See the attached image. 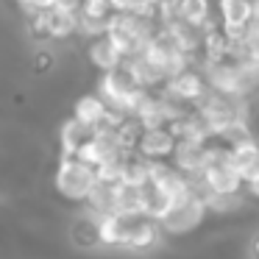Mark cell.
<instances>
[{"instance_id": "6da1fadb", "label": "cell", "mask_w": 259, "mask_h": 259, "mask_svg": "<svg viewBox=\"0 0 259 259\" xmlns=\"http://www.w3.org/2000/svg\"><path fill=\"white\" fill-rule=\"evenodd\" d=\"M148 92L151 90H142V87L137 84L134 73H131V67L125 62L120 64V67L103 73L101 84H98V95L109 103V109H114L117 114H125V117H134Z\"/></svg>"}, {"instance_id": "7a4b0ae2", "label": "cell", "mask_w": 259, "mask_h": 259, "mask_svg": "<svg viewBox=\"0 0 259 259\" xmlns=\"http://www.w3.org/2000/svg\"><path fill=\"white\" fill-rule=\"evenodd\" d=\"M156 28H159V23L151 17H142V14H137V12H114L112 17H109L106 36L125 53V59H128L148 45V39L156 34Z\"/></svg>"}, {"instance_id": "3957f363", "label": "cell", "mask_w": 259, "mask_h": 259, "mask_svg": "<svg viewBox=\"0 0 259 259\" xmlns=\"http://www.w3.org/2000/svg\"><path fill=\"white\" fill-rule=\"evenodd\" d=\"M53 181H56L59 195H64L67 201L87 203V198L98 187V170H95V164L84 162L78 156H62Z\"/></svg>"}, {"instance_id": "277c9868", "label": "cell", "mask_w": 259, "mask_h": 259, "mask_svg": "<svg viewBox=\"0 0 259 259\" xmlns=\"http://www.w3.org/2000/svg\"><path fill=\"white\" fill-rule=\"evenodd\" d=\"M206 214H209L206 198H203L201 190H195L187 198H181L179 203H170V209L159 218V226H162V234L181 237V234L195 231L206 220Z\"/></svg>"}, {"instance_id": "5b68a950", "label": "cell", "mask_w": 259, "mask_h": 259, "mask_svg": "<svg viewBox=\"0 0 259 259\" xmlns=\"http://www.w3.org/2000/svg\"><path fill=\"white\" fill-rule=\"evenodd\" d=\"M151 187L159 195L167 198L170 203H179L181 198H187L190 192L201 190V187H198V179L181 173L170 159H164V162H151Z\"/></svg>"}, {"instance_id": "8992f818", "label": "cell", "mask_w": 259, "mask_h": 259, "mask_svg": "<svg viewBox=\"0 0 259 259\" xmlns=\"http://www.w3.org/2000/svg\"><path fill=\"white\" fill-rule=\"evenodd\" d=\"M159 92L167 95L170 101L192 109L209 92V84H206V75H203L201 67H187L184 73H179V75H173V78L164 81V87Z\"/></svg>"}, {"instance_id": "52a82bcc", "label": "cell", "mask_w": 259, "mask_h": 259, "mask_svg": "<svg viewBox=\"0 0 259 259\" xmlns=\"http://www.w3.org/2000/svg\"><path fill=\"white\" fill-rule=\"evenodd\" d=\"M218 17L231 42L242 39L248 25L253 23V0H218Z\"/></svg>"}, {"instance_id": "ba28073f", "label": "cell", "mask_w": 259, "mask_h": 259, "mask_svg": "<svg viewBox=\"0 0 259 259\" xmlns=\"http://www.w3.org/2000/svg\"><path fill=\"white\" fill-rule=\"evenodd\" d=\"M176 134L170 131V125H153V128H145L137 140L134 153H140L148 162H164V159L173 156L176 151Z\"/></svg>"}, {"instance_id": "9c48e42d", "label": "cell", "mask_w": 259, "mask_h": 259, "mask_svg": "<svg viewBox=\"0 0 259 259\" xmlns=\"http://www.w3.org/2000/svg\"><path fill=\"white\" fill-rule=\"evenodd\" d=\"M206 156H209V142H187V140H179L176 142V151L170 156V162L187 176H201L203 164H206Z\"/></svg>"}, {"instance_id": "30bf717a", "label": "cell", "mask_w": 259, "mask_h": 259, "mask_svg": "<svg viewBox=\"0 0 259 259\" xmlns=\"http://www.w3.org/2000/svg\"><path fill=\"white\" fill-rule=\"evenodd\" d=\"M98 128H101V125H98ZM98 128L90 125V123H84V120H78L75 114L67 120V123H62V128H59V148H62V156H75V153L95 137Z\"/></svg>"}, {"instance_id": "8fae6325", "label": "cell", "mask_w": 259, "mask_h": 259, "mask_svg": "<svg viewBox=\"0 0 259 259\" xmlns=\"http://www.w3.org/2000/svg\"><path fill=\"white\" fill-rule=\"evenodd\" d=\"M159 237H162L159 220L145 218V214H142V218H131L123 248H128V251H148V248H153L159 242Z\"/></svg>"}, {"instance_id": "7c38bea8", "label": "cell", "mask_w": 259, "mask_h": 259, "mask_svg": "<svg viewBox=\"0 0 259 259\" xmlns=\"http://www.w3.org/2000/svg\"><path fill=\"white\" fill-rule=\"evenodd\" d=\"M170 131L176 134V140H187V142H212V128L206 125V120L195 112L187 109L181 117H176L170 123Z\"/></svg>"}, {"instance_id": "4fadbf2b", "label": "cell", "mask_w": 259, "mask_h": 259, "mask_svg": "<svg viewBox=\"0 0 259 259\" xmlns=\"http://www.w3.org/2000/svg\"><path fill=\"white\" fill-rule=\"evenodd\" d=\"M176 14H179L184 23L195 25V28L203 31H212L218 28V20H214V6H212V0H179V9H176Z\"/></svg>"}, {"instance_id": "5bb4252c", "label": "cell", "mask_w": 259, "mask_h": 259, "mask_svg": "<svg viewBox=\"0 0 259 259\" xmlns=\"http://www.w3.org/2000/svg\"><path fill=\"white\" fill-rule=\"evenodd\" d=\"M87 53H90V62L95 64L101 73H109V70L120 67V64L125 62V53L120 51L117 45H114L112 39H109L106 34L95 36V39H90V48H87Z\"/></svg>"}, {"instance_id": "9a60e30c", "label": "cell", "mask_w": 259, "mask_h": 259, "mask_svg": "<svg viewBox=\"0 0 259 259\" xmlns=\"http://www.w3.org/2000/svg\"><path fill=\"white\" fill-rule=\"evenodd\" d=\"M114 212L125 218H142L145 214V187L137 184H114Z\"/></svg>"}, {"instance_id": "2e32d148", "label": "cell", "mask_w": 259, "mask_h": 259, "mask_svg": "<svg viewBox=\"0 0 259 259\" xmlns=\"http://www.w3.org/2000/svg\"><path fill=\"white\" fill-rule=\"evenodd\" d=\"M125 64L131 67V73H134L137 84H140L142 90H162L164 81H167V75L162 73V67L153 64L142 51L134 53V56H128V59H125Z\"/></svg>"}, {"instance_id": "e0dca14e", "label": "cell", "mask_w": 259, "mask_h": 259, "mask_svg": "<svg viewBox=\"0 0 259 259\" xmlns=\"http://www.w3.org/2000/svg\"><path fill=\"white\" fill-rule=\"evenodd\" d=\"M81 28V14L75 9H48V39H70Z\"/></svg>"}, {"instance_id": "ac0fdd59", "label": "cell", "mask_w": 259, "mask_h": 259, "mask_svg": "<svg viewBox=\"0 0 259 259\" xmlns=\"http://www.w3.org/2000/svg\"><path fill=\"white\" fill-rule=\"evenodd\" d=\"M229 159L234 164V170L242 176V181L253 179L259 173V142L256 140H245L229 148Z\"/></svg>"}, {"instance_id": "d6986e66", "label": "cell", "mask_w": 259, "mask_h": 259, "mask_svg": "<svg viewBox=\"0 0 259 259\" xmlns=\"http://www.w3.org/2000/svg\"><path fill=\"white\" fill-rule=\"evenodd\" d=\"M231 56V39L223 34V28H212L203 31L201 36V62H223V59Z\"/></svg>"}, {"instance_id": "ffe728a7", "label": "cell", "mask_w": 259, "mask_h": 259, "mask_svg": "<svg viewBox=\"0 0 259 259\" xmlns=\"http://www.w3.org/2000/svg\"><path fill=\"white\" fill-rule=\"evenodd\" d=\"M245 140H253V131H251V125H248V120H242V117L229 120L226 125H220V128L214 131V142H220V145H226V148L237 145V142H245Z\"/></svg>"}, {"instance_id": "44dd1931", "label": "cell", "mask_w": 259, "mask_h": 259, "mask_svg": "<svg viewBox=\"0 0 259 259\" xmlns=\"http://www.w3.org/2000/svg\"><path fill=\"white\" fill-rule=\"evenodd\" d=\"M87 209H90V214H95V218L114 212V184L98 181V187L92 190V195L87 198Z\"/></svg>"}, {"instance_id": "7402d4cb", "label": "cell", "mask_w": 259, "mask_h": 259, "mask_svg": "<svg viewBox=\"0 0 259 259\" xmlns=\"http://www.w3.org/2000/svg\"><path fill=\"white\" fill-rule=\"evenodd\" d=\"M125 184H137V187H145L151 181V162L142 159L140 153H128L125 156V173H123Z\"/></svg>"}, {"instance_id": "603a6c76", "label": "cell", "mask_w": 259, "mask_h": 259, "mask_svg": "<svg viewBox=\"0 0 259 259\" xmlns=\"http://www.w3.org/2000/svg\"><path fill=\"white\" fill-rule=\"evenodd\" d=\"M209 214H229L242 206V192H203Z\"/></svg>"}, {"instance_id": "cb8c5ba5", "label": "cell", "mask_w": 259, "mask_h": 259, "mask_svg": "<svg viewBox=\"0 0 259 259\" xmlns=\"http://www.w3.org/2000/svg\"><path fill=\"white\" fill-rule=\"evenodd\" d=\"M95 170H98V181H103V184H120L123 173H125V156L109 159V162L98 164Z\"/></svg>"}, {"instance_id": "d4e9b609", "label": "cell", "mask_w": 259, "mask_h": 259, "mask_svg": "<svg viewBox=\"0 0 259 259\" xmlns=\"http://www.w3.org/2000/svg\"><path fill=\"white\" fill-rule=\"evenodd\" d=\"M78 14L84 20H109L114 14V9L109 0H81Z\"/></svg>"}, {"instance_id": "484cf974", "label": "cell", "mask_w": 259, "mask_h": 259, "mask_svg": "<svg viewBox=\"0 0 259 259\" xmlns=\"http://www.w3.org/2000/svg\"><path fill=\"white\" fill-rule=\"evenodd\" d=\"M153 9H156V23H167V20L179 17L176 9H179V0H148Z\"/></svg>"}, {"instance_id": "4316f807", "label": "cell", "mask_w": 259, "mask_h": 259, "mask_svg": "<svg viewBox=\"0 0 259 259\" xmlns=\"http://www.w3.org/2000/svg\"><path fill=\"white\" fill-rule=\"evenodd\" d=\"M59 0H20V6L25 9V14H34V12H48L53 9Z\"/></svg>"}, {"instance_id": "83f0119b", "label": "cell", "mask_w": 259, "mask_h": 259, "mask_svg": "<svg viewBox=\"0 0 259 259\" xmlns=\"http://www.w3.org/2000/svg\"><path fill=\"white\" fill-rule=\"evenodd\" d=\"M245 192H248L251 198H259V173L253 176V179L245 181Z\"/></svg>"}, {"instance_id": "f1b7e54d", "label": "cell", "mask_w": 259, "mask_h": 259, "mask_svg": "<svg viewBox=\"0 0 259 259\" xmlns=\"http://www.w3.org/2000/svg\"><path fill=\"white\" fill-rule=\"evenodd\" d=\"M253 23H259V0H253Z\"/></svg>"}, {"instance_id": "f546056e", "label": "cell", "mask_w": 259, "mask_h": 259, "mask_svg": "<svg viewBox=\"0 0 259 259\" xmlns=\"http://www.w3.org/2000/svg\"><path fill=\"white\" fill-rule=\"evenodd\" d=\"M256 64H259V62H256Z\"/></svg>"}]
</instances>
